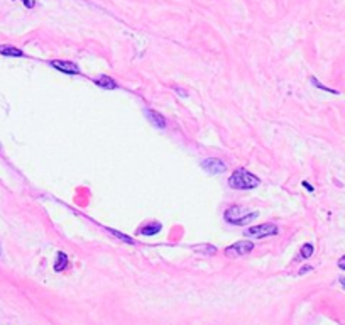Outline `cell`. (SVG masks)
I'll return each instance as SVG.
<instances>
[{
	"label": "cell",
	"mask_w": 345,
	"mask_h": 325,
	"mask_svg": "<svg viewBox=\"0 0 345 325\" xmlns=\"http://www.w3.org/2000/svg\"><path fill=\"white\" fill-rule=\"evenodd\" d=\"M259 178L256 175H252L251 171H247L245 168H239L232 173V177L229 178V185L233 190H252L256 186H259Z\"/></svg>",
	"instance_id": "1"
},
{
	"label": "cell",
	"mask_w": 345,
	"mask_h": 325,
	"mask_svg": "<svg viewBox=\"0 0 345 325\" xmlns=\"http://www.w3.org/2000/svg\"><path fill=\"white\" fill-rule=\"evenodd\" d=\"M224 217H225V220L233 225H245L258 217V212H251V210L240 207V205H232V207H229L225 210Z\"/></svg>",
	"instance_id": "2"
},
{
	"label": "cell",
	"mask_w": 345,
	"mask_h": 325,
	"mask_svg": "<svg viewBox=\"0 0 345 325\" xmlns=\"http://www.w3.org/2000/svg\"><path fill=\"white\" fill-rule=\"evenodd\" d=\"M278 232H279V229L276 224H259V225H254V227H249L244 234L247 237L260 239V237H267V236H278Z\"/></svg>",
	"instance_id": "3"
},
{
	"label": "cell",
	"mask_w": 345,
	"mask_h": 325,
	"mask_svg": "<svg viewBox=\"0 0 345 325\" xmlns=\"http://www.w3.org/2000/svg\"><path fill=\"white\" fill-rule=\"evenodd\" d=\"M252 249H254V242H251V240H239V242L227 247V249H225V254L233 256V258H240V256L251 254Z\"/></svg>",
	"instance_id": "4"
},
{
	"label": "cell",
	"mask_w": 345,
	"mask_h": 325,
	"mask_svg": "<svg viewBox=\"0 0 345 325\" xmlns=\"http://www.w3.org/2000/svg\"><path fill=\"white\" fill-rule=\"evenodd\" d=\"M201 168L208 175H218V173H224V171L227 170V164L218 158H206L205 161L201 163Z\"/></svg>",
	"instance_id": "5"
},
{
	"label": "cell",
	"mask_w": 345,
	"mask_h": 325,
	"mask_svg": "<svg viewBox=\"0 0 345 325\" xmlns=\"http://www.w3.org/2000/svg\"><path fill=\"white\" fill-rule=\"evenodd\" d=\"M53 68H56L58 71H63V73L68 75H80V68L76 66L75 63H70V61H61V59H53L49 61Z\"/></svg>",
	"instance_id": "6"
},
{
	"label": "cell",
	"mask_w": 345,
	"mask_h": 325,
	"mask_svg": "<svg viewBox=\"0 0 345 325\" xmlns=\"http://www.w3.org/2000/svg\"><path fill=\"white\" fill-rule=\"evenodd\" d=\"M145 117H147L149 122H151L152 125H156V127H161V129L166 127V118L161 116L159 112H156V110L145 109Z\"/></svg>",
	"instance_id": "7"
},
{
	"label": "cell",
	"mask_w": 345,
	"mask_h": 325,
	"mask_svg": "<svg viewBox=\"0 0 345 325\" xmlns=\"http://www.w3.org/2000/svg\"><path fill=\"white\" fill-rule=\"evenodd\" d=\"M161 229H163V225H161L159 222L152 220V222H149V224L143 225V227L137 231V234H141V236H156Z\"/></svg>",
	"instance_id": "8"
},
{
	"label": "cell",
	"mask_w": 345,
	"mask_h": 325,
	"mask_svg": "<svg viewBox=\"0 0 345 325\" xmlns=\"http://www.w3.org/2000/svg\"><path fill=\"white\" fill-rule=\"evenodd\" d=\"M95 85L102 87V89H105V90H115V89H117V83H115L110 76H105V75L95 78Z\"/></svg>",
	"instance_id": "9"
},
{
	"label": "cell",
	"mask_w": 345,
	"mask_h": 325,
	"mask_svg": "<svg viewBox=\"0 0 345 325\" xmlns=\"http://www.w3.org/2000/svg\"><path fill=\"white\" fill-rule=\"evenodd\" d=\"M0 55H3V56H14V58H22V56H24V53H22L21 49L14 48V46L2 44V46H0Z\"/></svg>",
	"instance_id": "10"
},
{
	"label": "cell",
	"mask_w": 345,
	"mask_h": 325,
	"mask_svg": "<svg viewBox=\"0 0 345 325\" xmlns=\"http://www.w3.org/2000/svg\"><path fill=\"white\" fill-rule=\"evenodd\" d=\"M68 266V256L64 254V252H58V258H56V263H55V271H58V273H59V271H63L64 267Z\"/></svg>",
	"instance_id": "11"
},
{
	"label": "cell",
	"mask_w": 345,
	"mask_h": 325,
	"mask_svg": "<svg viewBox=\"0 0 345 325\" xmlns=\"http://www.w3.org/2000/svg\"><path fill=\"white\" fill-rule=\"evenodd\" d=\"M195 252H200L203 256H213L217 252V247L212 246V244H203V246H197L193 247Z\"/></svg>",
	"instance_id": "12"
},
{
	"label": "cell",
	"mask_w": 345,
	"mask_h": 325,
	"mask_svg": "<svg viewBox=\"0 0 345 325\" xmlns=\"http://www.w3.org/2000/svg\"><path fill=\"white\" fill-rule=\"evenodd\" d=\"M313 251H315V247H313V244H310V242L303 244V247H301L300 254H298V259H308V258H312Z\"/></svg>",
	"instance_id": "13"
},
{
	"label": "cell",
	"mask_w": 345,
	"mask_h": 325,
	"mask_svg": "<svg viewBox=\"0 0 345 325\" xmlns=\"http://www.w3.org/2000/svg\"><path fill=\"white\" fill-rule=\"evenodd\" d=\"M107 231L110 232V234H114L115 237H118V239H122V240H125L127 244H136V240L132 239V237H127V236H124V234H120V232H117V231H114V229H107Z\"/></svg>",
	"instance_id": "14"
},
{
	"label": "cell",
	"mask_w": 345,
	"mask_h": 325,
	"mask_svg": "<svg viewBox=\"0 0 345 325\" xmlns=\"http://www.w3.org/2000/svg\"><path fill=\"white\" fill-rule=\"evenodd\" d=\"M310 80H312V83H313V85H315V87H318V89H321V90H325V91H330V93H335V95H339V91H337V90H333V89H328V87L321 85V83L318 82L316 78H313V76H312V78H310Z\"/></svg>",
	"instance_id": "15"
},
{
	"label": "cell",
	"mask_w": 345,
	"mask_h": 325,
	"mask_svg": "<svg viewBox=\"0 0 345 325\" xmlns=\"http://www.w3.org/2000/svg\"><path fill=\"white\" fill-rule=\"evenodd\" d=\"M22 3H24L26 7H29V9H34V7H36V2H34V0H21Z\"/></svg>",
	"instance_id": "16"
},
{
	"label": "cell",
	"mask_w": 345,
	"mask_h": 325,
	"mask_svg": "<svg viewBox=\"0 0 345 325\" xmlns=\"http://www.w3.org/2000/svg\"><path fill=\"white\" fill-rule=\"evenodd\" d=\"M339 267L345 271V256H342V258L339 259Z\"/></svg>",
	"instance_id": "17"
},
{
	"label": "cell",
	"mask_w": 345,
	"mask_h": 325,
	"mask_svg": "<svg viewBox=\"0 0 345 325\" xmlns=\"http://www.w3.org/2000/svg\"><path fill=\"white\" fill-rule=\"evenodd\" d=\"M308 271H312V266H305V267H301L300 274H305V273H308Z\"/></svg>",
	"instance_id": "18"
},
{
	"label": "cell",
	"mask_w": 345,
	"mask_h": 325,
	"mask_svg": "<svg viewBox=\"0 0 345 325\" xmlns=\"http://www.w3.org/2000/svg\"><path fill=\"white\" fill-rule=\"evenodd\" d=\"M303 186H305V188L308 190V192H313V186H312V185H308V183H306V181H303Z\"/></svg>",
	"instance_id": "19"
},
{
	"label": "cell",
	"mask_w": 345,
	"mask_h": 325,
	"mask_svg": "<svg viewBox=\"0 0 345 325\" xmlns=\"http://www.w3.org/2000/svg\"><path fill=\"white\" fill-rule=\"evenodd\" d=\"M339 281H340V285H342V288L345 290V276H340V280H339Z\"/></svg>",
	"instance_id": "20"
},
{
	"label": "cell",
	"mask_w": 345,
	"mask_h": 325,
	"mask_svg": "<svg viewBox=\"0 0 345 325\" xmlns=\"http://www.w3.org/2000/svg\"><path fill=\"white\" fill-rule=\"evenodd\" d=\"M0 256H2V251H0Z\"/></svg>",
	"instance_id": "21"
}]
</instances>
